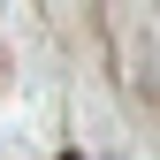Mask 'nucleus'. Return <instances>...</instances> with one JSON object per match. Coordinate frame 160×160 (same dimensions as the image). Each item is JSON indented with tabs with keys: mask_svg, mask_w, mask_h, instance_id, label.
Returning <instances> with one entry per match:
<instances>
[{
	"mask_svg": "<svg viewBox=\"0 0 160 160\" xmlns=\"http://www.w3.org/2000/svg\"><path fill=\"white\" fill-rule=\"evenodd\" d=\"M69 160H76V152H69Z\"/></svg>",
	"mask_w": 160,
	"mask_h": 160,
	"instance_id": "1",
	"label": "nucleus"
}]
</instances>
